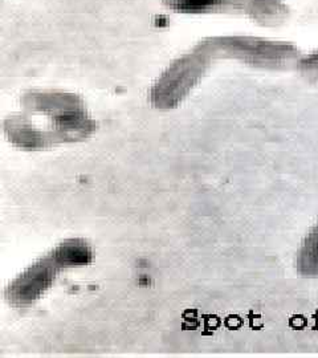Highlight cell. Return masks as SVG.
Listing matches in <instances>:
<instances>
[{
  "label": "cell",
  "mask_w": 318,
  "mask_h": 358,
  "mask_svg": "<svg viewBox=\"0 0 318 358\" xmlns=\"http://www.w3.org/2000/svg\"><path fill=\"white\" fill-rule=\"evenodd\" d=\"M297 271L305 278H318V222L306 234L297 252Z\"/></svg>",
  "instance_id": "7"
},
{
  "label": "cell",
  "mask_w": 318,
  "mask_h": 358,
  "mask_svg": "<svg viewBox=\"0 0 318 358\" xmlns=\"http://www.w3.org/2000/svg\"><path fill=\"white\" fill-rule=\"evenodd\" d=\"M202 43L215 59H232L272 71L296 68L303 55L292 43L254 36H215Z\"/></svg>",
  "instance_id": "2"
},
{
  "label": "cell",
  "mask_w": 318,
  "mask_h": 358,
  "mask_svg": "<svg viewBox=\"0 0 318 358\" xmlns=\"http://www.w3.org/2000/svg\"><path fill=\"white\" fill-rule=\"evenodd\" d=\"M296 69L310 81H318V51L301 55Z\"/></svg>",
  "instance_id": "8"
},
{
  "label": "cell",
  "mask_w": 318,
  "mask_h": 358,
  "mask_svg": "<svg viewBox=\"0 0 318 358\" xmlns=\"http://www.w3.org/2000/svg\"><path fill=\"white\" fill-rule=\"evenodd\" d=\"M94 128L78 96L52 90L27 93L22 99V112L6 121L10 141L23 149H45L84 140Z\"/></svg>",
  "instance_id": "1"
},
{
  "label": "cell",
  "mask_w": 318,
  "mask_h": 358,
  "mask_svg": "<svg viewBox=\"0 0 318 358\" xmlns=\"http://www.w3.org/2000/svg\"><path fill=\"white\" fill-rule=\"evenodd\" d=\"M214 60L212 53L201 41L192 51L179 57L158 78L152 90V103L157 108L177 106L199 83Z\"/></svg>",
  "instance_id": "3"
},
{
  "label": "cell",
  "mask_w": 318,
  "mask_h": 358,
  "mask_svg": "<svg viewBox=\"0 0 318 358\" xmlns=\"http://www.w3.org/2000/svg\"><path fill=\"white\" fill-rule=\"evenodd\" d=\"M248 0H162L174 13L205 15V13H240L244 15Z\"/></svg>",
  "instance_id": "5"
},
{
  "label": "cell",
  "mask_w": 318,
  "mask_h": 358,
  "mask_svg": "<svg viewBox=\"0 0 318 358\" xmlns=\"http://www.w3.org/2000/svg\"><path fill=\"white\" fill-rule=\"evenodd\" d=\"M64 268L68 267L55 248L50 255L40 259L8 287V300L17 306L35 301L51 287L59 271Z\"/></svg>",
  "instance_id": "4"
},
{
  "label": "cell",
  "mask_w": 318,
  "mask_h": 358,
  "mask_svg": "<svg viewBox=\"0 0 318 358\" xmlns=\"http://www.w3.org/2000/svg\"><path fill=\"white\" fill-rule=\"evenodd\" d=\"M291 15L288 4L282 0H248L244 16L263 27L284 24Z\"/></svg>",
  "instance_id": "6"
}]
</instances>
